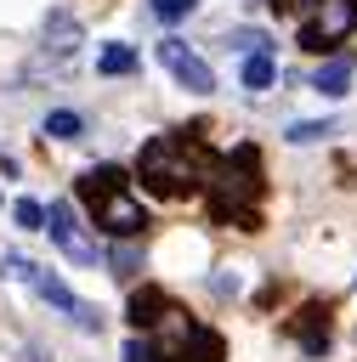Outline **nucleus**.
Instances as JSON below:
<instances>
[{"label": "nucleus", "instance_id": "12", "mask_svg": "<svg viewBox=\"0 0 357 362\" xmlns=\"http://www.w3.org/2000/svg\"><path fill=\"white\" fill-rule=\"evenodd\" d=\"M45 136H57V141H79V136H85V113H68V107H57V113L45 119Z\"/></svg>", "mask_w": 357, "mask_h": 362}, {"label": "nucleus", "instance_id": "14", "mask_svg": "<svg viewBox=\"0 0 357 362\" xmlns=\"http://www.w3.org/2000/svg\"><path fill=\"white\" fill-rule=\"evenodd\" d=\"M147 6H153V17H159V23H164V28H170V23H181V17H193V11H198V0H147Z\"/></svg>", "mask_w": 357, "mask_h": 362}, {"label": "nucleus", "instance_id": "2", "mask_svg": "<svg viewBox=\"0 0 357 362\" xmlns=\"http://www.w3.org/2000/svg\"><path fill=\"white\" fill-rule=\"evenodd\" d=\"M204 209L210 221L221 226H255V198H261V153L249 141L227 147L215 164H210V181H204Z\"/></svg>", "mask_w": 357, "mask_h": 362}, {"label": "nucleus", "instance_id": "16", "mask_svg": "<svg viewBox=\"0 0 357 362\" xmlns=\"http://www.w3.org/2000/svg\"><path fill=\"white\" fill-rule=\"evenodd\" d=\"M17 226L40 232V226H45V204H34V198H17Z\"/></svg>", "mask_w": 357, "mask_h": 362}, {"label": "nucleus", "instance_id": "11", "mask_svg": "<svg viewBox=\"0 0 357 362\" xmlns=\"http://www.w3.org/2000/svg\"><path fill=\"white\" fill-rule=\"evenodd\" d=\"M238 79H244V90H272V79H278V62H272V51H255V57H244Z\"/></svg>", "mask_w": 357, "mask_h": 362}, {"label": "nucleus", "instance_id": "3", "mask_svg": "<svg viewBox=\"0 0 357 362\" xmlns=\"http://www.w3.org/2000/svg\"><path fill=\"white\" fill-rule=\"evenodd\" d=\"M79 204L91 209V221L108 232V238H142L147 232V209L130 198V170L119 164H96L79 175Z\"/></svg>", "mask_w": 357, "mask_h": 362}, {"label": "nucleus", "instance_id": "5", "mask_svg": "<svg viewBox=\"0 0 357 362\" xmlns=\"http://www.w3.org/2000/svg\"><path fill=\"white\" fill-rule=\"evenodd\" d=\"M6 272H11V277H23V283H28L34 294H45V300H51V305H57L62 317H74L79 328H102V317H96V311H91V305H85V300H79V294H74L68 283H57L51 272H40L34 260H23V255H6Z\"/></svg>", "mask_w": 357, "mask_h": 362}, {"label": "nucleus", "instance_id": "13", "mask_svg": "<svg viewBox=\"0 0 357 362\" xmlns=\"http://www.w3.org/2000/svg\"><path fill=\"white\" fill-rule=\"evenodd\" d=\"M96 68H102L108 79H113V74H130V68H136V51H130L125 40H119V45H102V57H96Z\"/></svg>", "mask_w": 357, "mask_h": 362}, {"label": "nucleus", "instance_id": "10", "mask_svg": "<svg viewBox=\"0 0 357 362\" xmlns=\"http://www.w3.org/2000/svg\"><path fill=\"white\" fill-rule=\"evenodd\" d=\"M45 51H57V57H74L79 51V23L68 11H51L45 17Z\"/></svg>", "mask_w": 357, "mask_h": 362}, {"label": "nucleus", "instance_id": "9", "mask_svg": "<svg viewBox=\"0 0 357 362\" xmlns=\"http://www.w3.org/2000/svg\"><path fill=\"white\" fill-rule=\"evenodd\" d=\"M351 74H357L351 51H334V57L312 74V90H323V96H346V90H351Z\"/></svg>", "mask_w": 357, "mask_h": 362}, {"label": "nucleus", "instance_id": "15", "mask_svg": "<svg viewBox=\"0 0 357 362\" xmlns=\"http://www.w3.org/2000/svg\"><path fill=\"white\" fill-rule=\"evenodd\" d=\"M329 130H334L329 119H295V124H289V141H295V147H300V141H323Z\"/></svg>", "mask_w": 357, "mask_h": 362}, {"label": "nucleus", "instance_id": "7", "mask_svg": "<svg viewBox=\"0 0 357 362\" xmlns=\"http://www.w3.org/2000/svg\"><path fill=\"white\" fill-rule=\"evenodd\" d=\"M45 232H51V243H57V249H62L74 266H96V260H102V255H96V243H91V238L74 226L68 204H51V209H45Z\"/></svg>", "mask_w": 357, "mask_h": 362}, {"label": "nucleus", "instance_id": "4", "mask_svg": "<svg viewBox=\"0 0 357 362\" xmlns=\"http://www.w3.org/2000/svg\"><path fill=\"white\" fill-rule=\"evenodd\" d=\"M351 28H357V0H312L306 17H300L295 45H306V51H329V45H340Z\"/></svg>", "mask_w": 357, "mask_h": 362}, {"label": "nucleus", "instance_id": "1", "mask_svg": "<svg viewBox=\"0 0 357 362\" xmlns=\"http://www.w3.org/2000/svg\"><path fill=\"white\" fill-rule=\"evenodd\" d=\"M198 124H181V130H164V136H153V141H142V153H136V187L142 192H153V198H187V192H198L204 181H210V153H204V141L193 136Z\"/></svg>", "mask_w": 357, "mask_h": 362}, {"label": "nucleus", "instance_id": "8", "mask_svg": "<svg viewBox=\"0 0 357 362\" xmlns=\"http://www.w3.org/2000/svg\"><path fill=\"white\" fill-rule=\"evenodd\" d=\"M176 311H181V305H176L164 288H136V294L125 300V317H130V328H136V334H153V328H164Z\"/></svg>", "mask_w": 357, "mask_h": 362}, {"label": "nucleus", "instance_id": "6", "mask_svg": "<svg viewBox=\"0 0 357 362\" xmlns=\"http://www.w3.org/2000/svg\"><path fill=\"white\" fill-rule=\"evenodd\" d=\"M153 57H159V68L181 85V90H193V96H210L215 90V74H210V62L187 45V40H176V34H164L159 45H153Z\"/></svg>", "mask_w": 357, "mask_h": 362}]
</instances>
